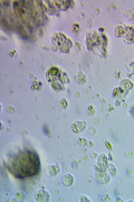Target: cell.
<instances>
[{"label": "cell", "mask_w": 134, "mask_h": 202, "mask_svg": "<svg viewBox=\"0 0 134 202\" xmlns=\"http://www.w3.org/2000/svg\"><path fill=\"white\" fill-rule=\"evenodd\" d=\"M13 167V172L18 177L36 175L40 169L39 157L35 152H23L16 158Z\"/></svg>", "instance_id": "1"}, {"label": "cell", "mask_w": 134, "mask_h": 202, "mask_svg": "<svg viewBox=\"0 0 134 202\" xmlns=\"http://www.w3.org/2000/svg\"><path fill=\"white\" fill-rule=\"evenodd\" d=\"M108 39L103 34H98L97 32H91L86 34V45L89 51L98 56L104 57L106 55V46Z\"/></svg>", "instance_id": "2"}, {"label": "cell", "mask_w": 134, "mask_h": 202, "mask_svg": "<svg viewBox=\"0 0 134 202\" xmlns=\"http://www.w3.org/2000/svg\"><path fill=\"white\" fill-rule=\"evenodd\" d=\"M73 46L72 41L67 38L64 34L55 33L52 38V49L53 51H59L63 53H68Z\"/></svg>", "instance_id": "3"}, {"label": "cell", "mask_w": 134, "mask_h": 202, "mask_svg": "<svg viewBox=\"0 0 134 202\" xmlns=\"http://www.w3.org/2000/svg\"><path fill=\"white\" fill-rule=\"evenodd\" d=\"M49 5L52 6L54 10H66L71 6L72 1L71 0H49Z\"/></svg>", "instance_id": "4"}, {"label": "cell", "mask_w": 134, "mask_h": 202, "mask_svg": "<svg viewBox=\"0 0 134 202\" xmlns=\"http://www.w3.org/2000/svg\"><path fill=\"white\" fill-rule=\"evenodd\" d=\"M60 74H62V71L59 70L58 68H50L46 73V79L48 82H53L55 80H60Z\"/></svg>", "instance_id": "5"}, {"label": "cell", "mask_w": 134, "mask_h": 202, "mask_svg": "<svg viewBox=\"0 0 134 202\" xmlns=\"http://www.w3.org/2000/svg\"><path fill=\"white\" fill-rule=\"evenodd\" d=\"M123 42L126 44H133L134 43V27H126L125 33L123 36Z\"/></svg>", "instance_id": "6"}, {"label": "cell", "mask_w": 134, "mask_h": 202, "mask_svg": "<svg viewBox=\"0 0 134 202\" xmlns=\"http://www.w3.org/2000/svg\"><path fill=\"white\" fill-rule=\"evenodd\" d=\"M112 95H113V98L118 99V101H123L125 99V97L128 95V91L123 90L122 88H115L114 90H113Z\"/></svg>", "instance_id": "7"}, {"label": "cell", "mask_w": 134, "mask_h": 202, "mask_svg": "<svg viewBox=\"0 0 134 202\" xmlns=\"http://www.w3.org/2000/svg\"><path fill=\"white\" fill-rule=\"evenodd\" d=\"M102 171H104L106 172V169H107V166H108V162H107V156L105 155V154H102L100 155L97 158V164H96Z\"/></svg>", "instance_id": "8"}, {"label": "cell", "mask_w": 134, "mask_h": 202, "mask_svg": "<svg viewBox=\"0 0 134 202\" xmlns=\"http://www.w3.org/2000/svg\"><path fill=\"white\" fill-rule=\"evenodd\" d=\"M35 199L38 202H44V201L47 202V201H49V194L46 192L45 190L40 189V190H38L36 192V194H35Z\"/></svg>", "instance_id": "9"}, {"label": "cell", "mask_w": 134, "mask_h": 202, "mask_svg": "<svg viewBox=\"0 0 134 202\" xmlns=\"http://www.w3.org/2000/svg\"><path fill=\"white\" fill-rule=\"evenodd\" d=\"M85 127H86L85 121H75V122L71 126V128H72V130L74 131V133H81V131H83L85 129Z\"/></svg>", "instance_id": "10"}, {"label": "cell", "mask_w": 134, "mask_h": 202, "mask_svg": "<svg viewBox=\"0 0 134 202\" xmlns=\"http://www.w3.org/2000/svg\"><path fill=\"white\" fill-rule=\"evenodd\" d=\"M49 85L55 91H62V90H64V83L60 80H55V81L53 82H49Z\"/></svg>", "instance_id": "11"}, {"label": "cell", "mask_w": 134, "mask_h": 202, "mask_svg": "<svg viewBox=\"0 0 134 202\" xmlns=\"http://www.w3.org/2000/svg\"><path fill=\"white\" fill-rule=\"evenodd\" d=\"M74 79H75V81L77 82V83H79V84H84L86 82V76L82 71L77 72L75 74V76H74Z\"/></svg>", "instance_id": "12"}, {"label": "cell", "mask_w": 134, "mask_h": 202, "mask_svg": "<svg viewBox=\"0 0 134 202\" xmlns=\"http://www.w3.org/2000/svg\"><path fill=\"white\" fill-rule=\"evenodd\" d=\"M121 88L123 90H125V91H130L133 88V83L130 80H128V79H124V80L121 81Z\"/></svg>", "instance_id": "13"}, {"label": "cell", "mask_w": 134, "mask_h": 202, "mask_svg": "<svg viewBox=\"0 0 134 202\" xmlns=\"http://www.w3.org/2000/svg\"><path fill=\"white\" fill-rule=\"evenodd\" d=\"M58 172H59L58 165H48L47 166V173H48L49 176H55Z\"/></svg>", "instance_id": "14"}, {"label": "cell", "mask_w": 134, "mask_h": 202, "mask_svg": "<svg viewBox=\"0 0 134 202\" xmlns=\"http://www.w3.org/2000/svg\"><path fill=\"white\" fill-rule=\"evenodd\" d=\"M73 183H74V177H73V175L66 174V175L64 176V179H63V184L65 186H71Z\"/></svg>", "instance_id": "15"}, {"label": "cell", "mask_w": 134, "mask_h": 202, "mask_svg": "<svg viewBox=\"0 0 134 202\" xmlns=\"http://www.w3.org/2000/svg\"><path fill=\"white\" fill-rule=\"evenodd\" d=\"M124 33H125V28L123 26H118L114 29V35L116 36V37H123V36H124Z\"/></svg>", "instance_id": "16"}, {"label": "cell", "mask_w": 134, "mask_h": 202, "mask_svg": "<svg viewBox=\"0 0 134 202\" xmlns=\"http://www.w3.org/2000/svg\"><path fill=\"white\" fill-rule=\"evenodd\" d=\"M106 172L110 173V175H111V176H115L116 174H118V169H115V166L113 165V164H108Z\"/></svg>", "instance_id": "17"}, {"label": "cell", "mask_w": 134, "mask_h": 202, "mask_svg": "<svg viewBox=\"0 0 134 202\" xmlns=\"http://www.w3.org/2000/svg\"><path fill=\"white\" fill-rule=\"evenodd\" d=\"M60 81L63 83H68V78H67V74H66L65 72H62V74H60Z\"/></svg>", "instance_id": "18"}, {"label": "cell", "mask_w": 134, "mask_h": 202, "mask_svg": "<svg viewBox=\"0 0 134 202\" xmlns=\"http://www.w3.org/2000/svg\"><path fill=\"white\" fill-rule=\"evenodd\" d=\"M40 87H42V83H40L39 81L35 82V84L31 85V89L33 90H40Z\"/></svg>", "instance_id": "19"}, {"label": "cell", "mask_w": 134, "mask_h": 202, "mask_svg": "<svg viewBox=\"0 0 134 202\" xmlns=\"http://www.w3.org/2000/svg\"><path fill=\"white\" fill-rule=\"evenodd\" d=\"M128 70H129V72H130L131 74H134V61L133 62H131L128 65Z\"/></svg>", "instance_id": "20"}, {"label": "cell", "mask_w": 134, "mask_h": 202, "mask_svg": "<svg viewBox=\"0 0 134 202\" xmlns=\"http://www.w3.org/2000/svg\"><path fill=\"white\" fill-rule=\"evenodd\" d=\"M87 114L89 115V116H93V115L95 114V108L94 106H89V110H87Z\"/></svg>", "instance_id": "21"}, {"label": "cell", "mask_w": 134, "mask_h": 202, "mask_svg": "<svg viewBox=\"0 0 134 202\" xmlns=\"http://www.w3.org/2000/svg\"><path fill=\"white\" fill-rule=\"evenodd\" d=\"M79 29H81V27H79L78 24H74V25H73V30H74V33L77 34L79 32Z\"/></svg>", "instance_id": "22"}, {"label": "cell", "mask_w": 134, "mask_h": 202, "mask_svg": "<svg viewBox=\"0 0 134 202\" xmlns=\"http://www.w3.org/2000/svg\"><path fill=\"white\" fill-rule=\"evenodd\" d=\"M60 106H62L63 108H67V101H66V99H60Z\"/></svg>", "instance_id": "23"}, {"label": "cell", "mask_w": 134, "mask_h": 202, "mask_svg": "<svg viewBox=\"0 0 134 202\" xmlns=\"http://www.w3.org/2000/svg\"><path fill=\"white\" fill-rule=\"evenodd\" d=\"M79 201H82V202H89L91 200L87 198V196H82L81 198H79Z\"/></svg>", "instance_id": "24"}, {"label": "cell", "mask_w": 134, "mask_h": 202, "mask_svg": "<svg viewBox=\"0 0 134 202\" xmlns=\"http://www.w3.org/2000/svg\"><path fill=\"white\" fill-rule=\"evenodd\" d=\"M17 198H18V199L24 200V194H23V193H19V194H17Z\"/></svg>", "instance_id": "25"}, {"label": "cell", "mask_w": 134, "mask_h": 202, "mask_svg": "<svg viewBox=\"0 0 134 202\" xmlns=\"http://www.w3.org/2000/svg\"><path fill=\"white\" fill-rule=\"evenodd\" d=\"M78 142H79L81 144H83V145H86V140H85V139H79Z\"/></svg>", "instance_id": "26"}, {"label": "cell", "mask_w": 134, "mask_h": 202, "mask_svg": "<svg viewBox=\"0 0 134 202\" xmlns=\"http://www.w3.org/2000/svg\"><path fill=\"white\" fill-rule=\"evenodd\" d=\"M106 146H107V147H108V148H110V150H113V147H112V146H111V144L108 143V142H106Z\"/></svg>", "instance_id": "27"}, {"label": "cell", "mask_w": 134, "mask_h": 202, "mask_svg": "<svg viewBox=\"0 0 134 202\" xmlns=\"http://www.w3.org/2000/svg\"><path fill=\"white\" fill-rule=\"evenodd\" d=\"M8 110L10 111V112H13V107H10V108H8Z\"/></svg>", "instance_id": "28"}, {"label": "cell", "mask_w": 134, "mask_h": 202, "mask_svg": "<svg viewBox=\"0 0 134 202\" xmlns=\"http://www.w3.org/2000/svg\"><path fill=\"white\" fill-rule=\"evenodd\" d=\"M104 199H105V201H108V200H110V196H105Z\"/></svg>", "instance_id": "29"}, {"label": "cell", "mask_w": 134, "mask_h": 202, "mask_svg": "<svg viewBox=\"0 0 134 202\" xmlns=\"http://www.w3.org/2000/svg\"><path fill=\"white\" fill-rule=\"evenodd\" d=\"M15 54H16V52H15V51H13V52L10 53V55H15Z\"/></svg>", "instance_id": "30"}]
</instances>
